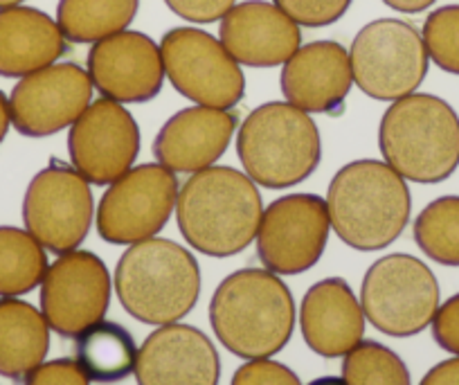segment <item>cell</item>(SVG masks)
Segmentation results:
<instances>
[{"label": "cell", "instance_id": "obj_1", "mask_svg": "<svg viewBox=\"0 0 459 385\" xmlns=\"http://www.w3.org/2000/svg\"><path fill=\"white\" fill-rule=\"evenodd\" d=\"M264 206L257 183L235 167H207L180 185L176 221L185 241L207 257H232L257 239Z\"/></svg>", "mask_w": 459, "mask_h": 385}, {"label": "cell", "instance_id": "obj_2", "mask_svg": "<svg viewBox=\"0 0 459 385\" xmlns=\"http://www.w3.org/2000/svg\"><path fill=\"white\" fill-rule=\"evenodd\" d=\"M210 322L230 354L244 361L271 358L293 336V293L268 268H241L216 286L210 300Z\"/></svg>", "mask_w": 459, "mask_h": 385}, {"label": "cell", "instance_id": "obj_3", "mask_svg": "<svg viewBox=\"0 0 459 385\" xmlns=\"http://www.w3.org/2000/svg\"><path fill=\"white\" fill-rule=\"evenodd\" d=\"M331 228L347 246L383 250L401 237L412 214V197L401 174L385 161L347 162L326 192Z\"/></svg>", "mask_w": 459, "mask_h": 385}, {"label": "cell", "instance_id": "obj_4", "mask_svg": "<svg viewBox=\"0 0 459 385\" xmlns=\"http://www.w3.org/2000/svg\"><path fill=\"white\" fill-rule=\"evenodd\" d=\"M115 291L125 311L152 327L180 322L198 302L196 257L171 239L131 243L115 268Z\"/></svg>", "mask_w": 459, "mask_h": 385}, {"label": "cell", "instance_id": "obj_5", "mask_svg": "<svg viewBox=\"0 0 459 385\" xmlns=\"http://www.w3.org/2000/svg\"><path fill=\"white\" fill-rule=\"evenodd\" d=\"M383 161L405 180L435 185L459 167V118L437 95L412 92L392 101L378 127Z\"/></svg>", "mask_w": 459, "mask_h": 385}, {"label": "cell", "instance_id": "obj_6", "mask_svg": "<svg viewBox=\"0 0 459 385\" xmlns=\"http://www.w3.org/2000/svg\"><path fill=\"white\" fill-rule=\"evenodd\" d=\"M237 153L255 183L286 189L317 170L322 138L307 110L289 101H268L257 106L237 131Z\"/></svg>", "mask_w": 459, "mask_h": 385}, {"label": "cell", "instance_id": "obj_7", "mask_svg": "<svg viewBox=\"0 0 459 385\" xmlns=\"http://www.w3.org/2000/svg\"><path fill=\"white\" fill-rule=\"evenodd\" d=\"M360 307L374 329L408 338L432 325L439 309V282L417 257L405 252L385 255L365 273Z\"/></svg>", "mask_w": 459, "mask_h": 385}, {"label": "cell", "instance_id": "obj_8", "mask_svg": "<svg viewBox=\"0 0 459 385\" xmlns=\"http://www.w3.org/2000/svg\"><path fill=\"white\" fill-rule=\"evenodd\" d=\"M351 74L360 91L378 101H396L417 91L428 74L426 43L414 25L378 19L356 34Z\"/></svg>", "mask_w": 459, "mask_h": 385}, {"label": "cell", "instance_id": "obj_9", "mask_svg": "<svg viewBox=\"0 0 459 385\" xmlns=\"http://www.w3.org/2000/svg\"><path fill=\"white\" fill-rule=\"evenodd\" d=\"M160 55L165 77L194 104L232 110L244 100V70L212 34L196 28L169 30L160 41Z\"/></svg>", "mask_w": 459, "mask_h": 385}, {"label": "cell", "instance_id": "obj_10", "mask_svg": "<svg viewBox=\"0 0 459 385\" xmlns=\"http://www.w3.org/2000/svg\"><path fill=\"white\" fill-rule=\"evenodd\" d=\"M180 183L160 162L131 167L113 180L97 207V232L108 243L144 241L160 232L176 210Z\"/></svg>", "mask_w": 459, "mask_h": 385}, {"label": "cell", "instance_id": "obj_11", "mask_svg": "<svg viewBox=\"0 0 459 385\" xmlns=\"http://www.w3.org/2000/svg\"><path fill=\"white\" fill-rule=\"evenodd\" d=\"M92 214L91 183L68 162L52 161L25 189V230L55 255L82 246L91 232Z\"/></svg>", "mask_w": 459, "mask_h": 385}, {"label": "cell", "instance_id": "obj_12", "mask_svg": "<svg viewBox=\"0 0 459 385\" xmlns=\"http://www.w3.org/2000/svg\"><path fill=\"white\" fill-rule=\"evenodd\" d=\"M326 201L317 194H289L264 210L257 230V255L277 276H299L320 262L329 241Z\"/></svg>", "mask_w": 459, "mask_h": 385}, {"label": "cell", "instance_id": "obj_13", "mask_svg": "<svg viewBox=\"0 0 459 385\" xmlns=\"http://www.w3.org/2000/svg\"><path fill=\"white\" fill-rule=\"evenodd\" d=\"M113 280L91 250H70L56 257L41 282V311L48 325L64 338H77L110 307Z\"/></svg>", "mask_w": 459, "mask_h": 385}, {"label": "cell", "instance_id": "obj_14", "mask_svg": "<svg viewBox=\"0 0 459 385\" xmlns=\"http://www.w3.org/2000/svg\"><path fill=\"white\" fill-rule=\"evenodd\" d=\"M140 127L134 115L113 100L92 101L70 127V165L92 185H110L134 167L140 153Z\"/></svg>", "mask_w": 459, "mask_h": 385}, {"label": "cell", "instance_id": "obj_15", "mask_svg": "<svg viewBox=\"0 0 459 385\" xmlns=\"http://www.w3.org/2000/svg\"><path fill=\"white\" fill-rule=\"evenodd\" d=\"M92 82L77 64H52L21 77L10 95L12 124L21 136L48 138L73 127L92 104Z\"/></svg>", "mask_w": 459, "mask_h": 385}, {"label": "cell", "instance_id": "obj_16", "mask_svg": "<svg viewBox=\"0 0 459 385\" xmlns=\"http://www.w3.org/2000/svg\"><path fill=\"white\" fill-rule=\"evenodd\" d=\"M91 82L106 100L143 104L160 95L165 64L158 43L143 32L125 30L101 39L88 52Z\"/></svg>", "mask_w": 459, "mask_h": 385}, {"label": "cell", "instance_id": "obj_17", "mask_svg": "<svg viewBox=\"0 0 459 385\" xmlns=\"http://www.w3.org/2000/svg\"><path fill=\"white\" fill-rule=\"evenodd\" d=\"M134 374L138 385H219L221 358L201 329L171 322L147 336Z\"/></svg>", "mask_w": 459, "mask_h": 385}, {"label": "cell", "instance_id": "obj_18", "mask_svg": "<svg viewBox=\"0 0 459 385\" xmlns=\"http://www.w3.org/2000/svg\"><path fill=\"white\" fill-rule=\"evenodd\" d=\"M221 43L237 64L250 68L284 66L302 48V30L275 3L246 0L221 19Z\"/></svg>", "mask_w": 459, "mask_h": 385}, {"label": "cell", "instance_id": "obj_19", "mask_svg": "<svg viewBox=\"0 0 459 385\" xmlns=\"http://www.w3.org/2000/svg\"><path fill=\"white\" fill-rule=\"evenodd\" d=\"M232 110L189 106L171 115L153 140V156L174 174H196L214 165L237 134Z\"/></svg>", "mask_w": 459, "mask_h": 385}, {"label": "cell", "instance_id": "obj_20", "mask_svg": "<svg viewBox=\"0 0 459 385\" xmlns=\"http://www.w3.org/2000/svg\"><path fill=\"white\" fill-rule=\"evenodd\" d=\"M354 83L350 52L335 41H313L299 48L281 68L286 101L307 113L340 115Z\"/></svg>", "mask_w": 459, "mask_h": 385}, {"label": "cell", "instance_id": "obj_21", "mask_svg": "<svg viewBox=\"0 0 459 385\" xmlns=\"http://www.w3.org/2000/svg\"><path fill=\"white\" fill-rule=\"evenodd\" d=\"M299 329L304 343L317 356H344L365 336V313L360 300L342 277L316 282L302 298Z\"/></svg>", "mask_w": 459, "mask_h": 385}, {"label": "cell", "instance_id": "obj_22", "mask_svg": "<svg viewBox=\"0 0 459 385\" xmlns=\"http://www.w3.org/2000/svg\"><path fill=\"white\" fill-rule=\"evenodd\" d=\"M64 32L46 12L14 5L0 10V77H28L65 55Z\"/></svg>", "mask_w": 459, "mask_h": 385}, {"label": "cell", "instance_id": "obj_23", "mask_svg": "<svg viewBox=\"0 0 459 385\" xmlns=\"http://www.w3.org/2000/svg\"><path fill=\"white\" fill-rule=\"evenodd\" d=\"M50 349V325L43 311L19 298H0V376L25 381Z\"/></svg>", "mask_w": 459, "mask_h": 385}, {"label": "cell", "instance_id": "obj_24", "mask_svg": "<svg viewBox=\"0 0 459 385\" xmlns=\"http://www.w3.org/2000/svg\"><path fill=\"white\" fill-rule=\"evenodd\" d=\"M74 361L95 383H117L135 372L138 345L122 325L100 320L77 336Z\"/></svg>", "mask_w": 459, "mask_h": 385}, {"label": "cell", "instance_id": "obj_25", "mask_svg": "<svg viewBox=\"0 0 459 385\" xmlns=\"http://www.w3.org/2000/svg\"><path fill=\"white\" fill-rule=\"evenodd\" d=\"M140 0H59L56 25L65 41L97 43L134 23Z\"/></svg>", "mask_w": 459, "mask_h": 385}, {"label": "cell", "instance_id": "obj_26", "mask_svg": "<svg viewBox=\"0 0 459 385\" xmlns=\"http://www.w3.org/2000/svg\"><path fill=\"white\" fill-rule=\"evenodd\" d=\"M48 267L46 248L28 230L0 225V298H19L41 286Z\"/></svg>", "mask_w": 459, "mask_h": 385}, {"label": "cell", "instance_id": "obj_27", "mask_svg": "<svg viewBox=\"0 0 459 385\" xmlns=\"http://www.w3.org/2000/svg\"><path fill=\"white\" fill-rule=\"evenodd\" d=\"M414 241L432 262L459 267V197L428 203L414 221Z\"/></svg>", "mask_w": 459, "mask_h": 385}, {"label": "cell", "instance_id": "obj_28", "mask_svg": "<svg viewBox=\"0 0 459 385\" xmlns=\"http://www.w3.org/2000/svg\"><path fill=\"white\" fill-rule=\"evenodd\" d=\"M342 379L347 385H412L399 354L377 340H360L344 354Z\"/></svg>", "mask_w": 459, "mask_h": 385}, {"label": "cell", "instance_id": "obj_29", "mask_svg": "<svg viewBox=\"0 0 459 385\" xmlns=\"http://www.w3.org/2000/svg\"><path fill=\"white\" fill-rule=\"evenodd\" d=\"M423 43L428 57L450 74H459V5L432 12L423 23Z\"/></svg>", "mask_w": 459, "mask_h": 385}, {"label": "cell", "instance_id": "obj_30", "mask_svg": "<svg viewBox=\"0 0 459 385\" xmlns=\"http://www.w3.org/2000/svg\"><path fill=\"white\" fill-rule=\"evenodd\" d=\"M281 12L304 28H326L347 14L354 0H273Z\"/></svg>", "mask_w": 459, "mask_h": 385}, {"label": "cell", "instance_id": "obj_31", "mask_svg": "<svg viewBox=\"0 0 459 385\" xmlns=\"http://www.w3.org/2000/svg\"><path fill=\"white\" fill-rule=\"evenodd\" d=\"M230 385H302L298 374L284 363L271 358H255L246 361L232 376Z\"/></svg>", "mask_w": 459, "mask_h": 385}, {"label": "cell", "instance_id": "obj_32", "mask_svg": "<svg viewBox=\"0 0 459 385\" xmlns=\"http://www.w3.org/2000/svg\"><path fill=\"white\" fill-rule=\"evenodd\" d=\"M25 385H91V379L74 358H56V361L41 363L25 379Z\"/></svg>", "mask_w": 459, "mask_h": 385}, {"label": "cell", "instance_id": "obj_33", "mask_svg": "<svg viewBox=\"0 0 459 385\" xmlns=\"http://www.w3.org/2000/svg\"><path fill=\"white\" fill-rule=\"evenodd\" d=\"M167 7L189 23H214L237 5V0H165Z\"/></svg>", "mask_w": 459, "mask_h": 385}, {"label": "cell", "instance_id": "obj_34", "mask_svg": "<svg viewBox=\"0 0 459 385\" xmlns=\"http://www.w3.org/2000/svg\"><path fill=\"white\" fill-rule=\"evenodd\" d=\"M432 336L441 349L459 356V293L439 304L432 318Z\"/></svg>", "mask_w": 459, "mask_h": 385}, {"label": "cell", "instance_id": "obj_35", "mask_svg": "<svg viewBox=\"0 0 459 385\" xmlns=\"http://www.w3.org/2000/svg\"><path fill=\"white\" fill-rule=\"evenodd\" d=\"M419 385H459V356L437 363Z\"/></svg>", "mask_w": 459, "mask_h": 385}, {"label": "cell", "instance_id": "obj_36", "mask_svg": "<svg viewBox=\"0 0 459 385\" xmlns=\"http://www.w3.org/2000/svg\"><path fill=\"white\" fill-rule=\"evenodd\" d=\"M387 7L396 12H403V14H419V12H426L428 7L435 5L437 0H383Z\"/></svg>", "mask_w": 459, "mask_h": 385}, {"label": "cell", "instance_id": "obj_37", "mask_svg": "<svg viewBox=\"0 0 459 385\" xmlns=\"http://www.w3.org/2000/svg\"><path fill=\"white\" fill-rule=\"evenodd\" d=\"M12 124V113H10V97H5V92L0 91V144L7 138V131H10Z\"/></svg>", "mask_w": 459, "mask_h": 385}, {"label": "cell", "instance_id": "obj_38", "mask_svg": "<svg viewBox=\"0 0 459 385\" xmlns=\"http://www.w3.org/2000/svg\"><path fill=\"white\" fill-rule=\"evenodd\" d=\"M308 385H347L344 379H338V376H320V379H313Z\"/></svg>", "mask_w": 459, "mask_h": 385}, {"label": "cell", "instance_id": "obj_39", "mask_svg": "<svg viewBox=\"0 0 459 385\" xmlns=\"http://www.w3.org/2000/svg\"><path fill=\"white\" fill-rule=\"evenodd\" d=\"M21 3H25V0H0V10H3V7H14V5H21Z\"/></svg>", "mask_w": 459, "mask_h": 385}]
</instances>
